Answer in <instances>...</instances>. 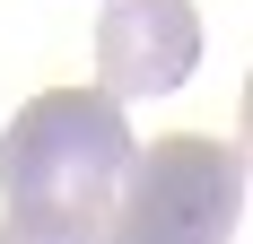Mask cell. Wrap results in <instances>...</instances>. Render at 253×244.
<instances>
[{
	"instance_id": "1",
	"label": "cell",
	"mask_w": 253,
	"mask_h": 244,
	"mask_svg": "<svg viewBox=\"0 0 253 244\" xmlns=\"http://www.w3.org/2000/svg\"><path fill=\"white\" fill-rule=\"evenodd\" d=\"M131 122L114 96L96 87H44L26 96L0 131V218L35 227V236H79L105 244V218H114V192L131 174Z\"/></svg>"
},
{
	"instance_id": "2",
	"label": "cell",
	"mask_w": 253,
	"mask_h": 244,
	"mask_svg": "<svg viewBox=\"0 0 253 244\" xmlns=\"http://www.w3.org/2000/svg\"><path fill=\"white\" fill-rule=\"evenodd\" d=\"M245 227V157L227 140H149L131 148L105 244H236Z\"/></svg>"
},
{
	"instance_id": "3",
	"label": "cell",
	"mask_w": 253,
	"mask_h": 244,
	"mask_svg": "<svg viewBox=\"0 0 253 244\" xmlns=\"http://www.w3.org/2000/svg\"><path fill=\"white\" fill-rule=\"evenodd\" d=\"M201 61V9L192 0H105L96 9V96L140 105L175 96Z\"/></svg>"
},
{
	"instance_id": "4",
	"label": "cell",
	"mask_w": 253,
	"mask_h": 244,
	"mask_svg": "<svg viewBox=\"0 0 253 244\" xmlns=\"http://www.w3.org/2000/svg\"><path fill=\"white\" fill-rule=\"evenodd\" d=\"M0 244H79V236H35V227H9V218H0Z\"/></svg>"
}]
</instances>
